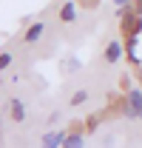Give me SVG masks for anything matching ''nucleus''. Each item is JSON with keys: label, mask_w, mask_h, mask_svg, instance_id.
Listing matches in <instances>:
<instances>
[{"label": "nucleus", "mask_w": 142, "mask_h": 148, "mask_svg": "<svg viewBox=\"0 0 142 148\" xmlns=\"http://www.w3.org/2000/svg\"><path fill=\"white\" fill-rule=\"evenodd\" d=\"M125 117H128V120H142V88H131V91H128Z\"/></svg>", "instance_id": "nucleus-1"}, {"label": "nucleus", "mask_w": 142, "mask_h": 148, "mask_svg": "<svg viewBox=\"0 0 142 148\" xmlns=\"http://www.w3.org/2000/svg\"><path fill=\"white\" fill-rule=\"evenodd\" d=\"M43 34H46V23H43V20H37V23H31V26L26 29L23 40H26L29 46H34V43H40V40H43Z\"/></svg>", "instance_id": "nucleus-2"}, {"label": "nucleus", "mask_w": 142, "mask_h": 148, "mask_svg": "<svg viewBox=\"0 0 142 148\" xmlns=\"http://www.w3.org/2000/svg\"><path fill=\"white\" fill-rule=\"evenodd\" d=\"M122 54H125V46L119 43V40H111L108 49H105V63L108 66H117V63L122 60Z\"/></svg>", "instance_id": "nucleus-3"}, {"label": "nucleus", "mask_w": 142, "mask_h": 148, "mask_svg": "<svg viewBox=\"0 0 142 148\" xmlns=\"http://www.w3.org/2000/svg\"><path fill=\"white\" fill-rule=\"evenodd\" d=\"M66 137H68V134H66L63 128H60V131H48V134L43 137V145H46V148H63Z\"/></svg>", "instance_id": "nucleus-4"}, {"label": "nucleus", "mask_w": 142, "mask_h": 148, "mask_svg": "<svg viewBox=\"0 0 142 148\" xmlns=\"http://www.w3.org/2000/svg\"><path fill=\"white\" fill-rule=\"evenodd\" d=\"M60 20H63V23H74V20H77V3H74V0H66V3L60 6Z\"/></svg>", "instance_id": "nucleus-5"}, {"label": "nucleus", "mask_w": 142, "mask_h": 148, "mask_svg": "<svg viewBox=\"0 0 142 148\" xmlns=\"http://www.w3.org/2000/svg\"><path fill=\"white\" fill-rule=\"evenodd\" d=\"M9 114H12V120H14V123H26V106H23V100L14 97V100L9 103Z\"/></svg>", "instance_id": "nucleus-6"}, {"label": "nucleus", "mask_w": 142, "mask_h": 148, "mask_svg": "<svg viewBox=\"0 0 142 148\" xmlns=\"http://www.w3.org/2000/svg\"><path fill=\"white\" fill-rule=\"evenodd\" d=\"M80 145H85V137H83L80 131L68 134V137H66V143H63V148H80Z\"/></svg>", "instance_id": "nucleus-7"}, {"label": "nucleus", "mask_w": 142, "mask_h": 148, "mask_svg": "<svg viewBox=\"0 0 142 148\" xmlns=\"http://www.w3.org/2000/svg\"><path fill=\"white\" fill-rule=\"evenodd\" d=\"M83 103H88V91H85V88L74 91V97H71V106H74V108H77V106H83Z\"/></svg>", "instance_id": "nucleus-8"}, {"label": "nucleus", "mask_w": 142, "mask_h": 148, "mask_svg": "<svg viewBox=\"0 0 142 148\" xmlns=\"http://www.w3.org/2000/svg\"><path fill=\"white\" fill-rule=\"evenodd\" d=\"M12 63H14V54H12V51H3V54H0V71H6Z\"/></svg>", "instance_id": "nucleus-9"}, {"label": "nucleus", "mask_w": 142, "mask_h": 148, "mask_svg": "<svg viewBox=\"0 0 142 148\" xmlns=\"http://www.w3.org/2000/svg\"><path fill=\"white\" fill-rule=\"evenodd\" d=\"M66 69H68V71L74 74V71H77V69H80V63H77L74 57H68V60H66Z\"/></svg>", "instance_id": "nucleus-10"}, {"label": "nucleus", "mask_w": 142, "mask_h": 148, "mask_svg": "<svg viewBox=\"0 0 142 148\" xmlns=\"http://www.w3.org/2000/svg\"><path fill=\"white\" fill-rule=\"evenodd\" d=\"M114 6L117 9H125V6H131V0H114Z\"/></svg>", "instance_id": "nucleus-11"}, {"label": "nucleus", "mask_w": 142, "mask_h": 148, "mask_svg": "<svg viewBox=\"0 0 142 148\" xmlns=\"http://www.w3.org/2000/svg\"><path fill=\"white\" fill-rule=\"evenodd\" d=\"M134 3H137V6H134V9H137V14H142V0H134Z\"/></svg>", "instance_id": "nucleus-12"}, {"label": "nucleus", "mask_w": 142, "mask_h": 148, "mask_svg": "<svg viewBox=\"0 0 142 148\" xmlns=\"http://www.w3.org/2000/svg\"><path fill=\"white\" fill-rule=\"evenodd\" d=\"M139 80H142V71H139Z\"/></svg>", "instance_id": "nucleus-13"}]
</instances>
